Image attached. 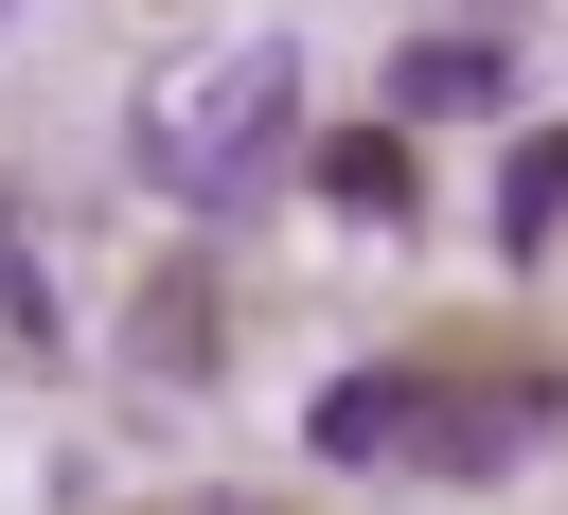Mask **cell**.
Here are the masks:
<instances>
[{
  "instance_id": "cell-1",
  "label": "cell",
  "mask_w": 568,
  "mask_h": 515,
  "mask_svg": "<svg viewBox=\"0 0 568 515\" xmlns=\"http://www.w3.org/2000/svg\"><path fill=\"white\" fill-rule=\"evenodd\" d=\"M284 124H302V36H231L195 89L142 107V178H160L178 213H248L266 160H284Z\"/></svg>"
},
{
  "instance_id": "cell-8",
  "label": "cell",
  "mask_w": 568,
  "mask_h": 515,
  "mask_svg": "<svg viewBox=\"0 0 568 515\" xmlns=\"http://www.w3.org/2000/svg\"><path fill=\"white\" fill-rule=\"evenodd\" d=\"M0 18H18V0H0Z\"/></svg>"
},
{
  "instance_id": "cell-7",
  "label": "cell",
  "mask_w": 568,
  "mask_h": 515,
  "mask_svg": "<svg viewBox=\"0 0 568 515\" xmlns=\"http://www.w3.org/2000/svg\"><path fill=\"white\" fill-rule=\"evenodd\" d=\"M0 231H18V195H0ZM0 266H18V249H0Z\"/></svg>"
},
{
  "instance_id": "cell-6",
  "label": "cell",
  "mask_w": 568,
  "mask_h": 515,
  "mask_svg": "<svg viewBox=\"0 0 568 515\" xmlns=\"http://www.w3.org/2000/svg\"><path fill=\"white\" fill-rule=\"evenodd\" d=\"M568 231V142H515L497 160V249H550Z\"/></svg>"
},
{
  "instance_id": "cell-5",
  "label": "cell",
  "mask_w": 568,
  "mask_h": 515,
  "mask_svg": "<svg viewBox=\"0 0 568 515\" xmlns=\"http://www.w3.org/2000/svg\"><path fill=\"white\" fill-rule=\"evenodd\" d=\"M320 195L390 231V213H408V142H390V124H337V142H320Z\"/></svg>"
},
{
  "instance_id": "cell-2",
  "label": "cell",
  "mask_w": 568,
  "mask_h": 515,
  "mask_svg": "<svg viewBox=\"0 0 568 515\" xmlns=\"http://www.w3.org/2000/svg\"><path fill=\"white\" fill-rule=\"evenodd\" d=\"M532 444H550V373H497V391H462V408L426 391V444H408V462H444V479H497V462H532Z\"/></svg>"
},
{
  "instance_id": "cell-4",
  "label": "cell",
  "mask_w": 568,
  "mask_h": 515,
  "mask_svg": "<svg viewBox=\"0 0 568 515\" xmlns=\"http://www.w3.org/2000/svg\"><path fill=\"white\" fill-rule=\"evenodd\" d=\"M444 107H497V36H408L390 53V124H444Z\"/></svg>"
},
{
  "instance_id": "cell-3",
  "label": "cell",
  "mask_w": 568,
  "mask_h": 515,
  "mask_svg": "<svg viewBox=\"0 0 568 515\" xmlns=\"http://www.w3.org/2000/svg\"><path fill=\"white\" fill-rule=\"evenodd\" d=\"M302 444H320V462H408V444H426V373H337V391L302 408Z\"/></svg>"
}]
</instances>
